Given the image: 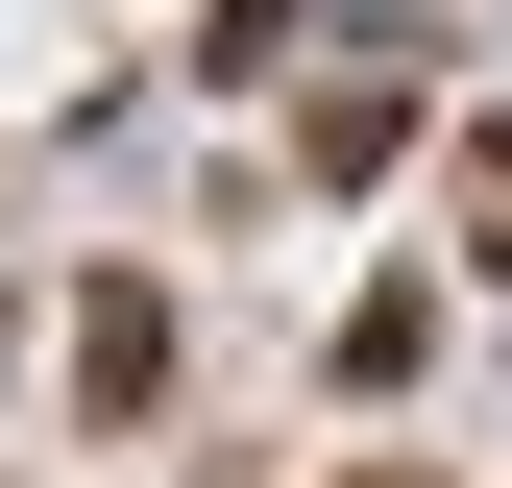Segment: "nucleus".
Segmentation results:
<instances>
[{
	"label": "nucleus",
	"mask_w": 512,
	"mask_h": 488,
	"mask_svg": "<svg viewBox=\"0 0 512 488\" xmlns=\"http://www.w3.org/2000/svg\"><path fill=\"white\" fill-rule=\"evenodd\" d=\"M464 220H488V244H512V122H488V147H464Z\"/></svg>",
	"instance_id": "nucleus-1"
}]
</instances>
